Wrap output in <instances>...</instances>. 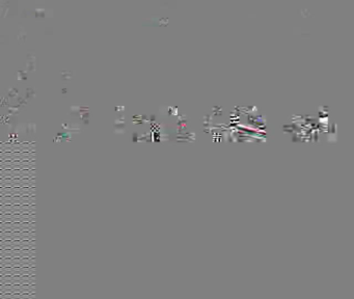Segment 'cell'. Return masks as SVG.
<instances>
[{
	"mask_svg": "<svg viewBox=\"0 0 354 299\" xmlns=\"http://www.w3.org/2000/svg\"><path fill=\"white\" fill-rule=\"evenodd\" d=\"M1 277H35V268L1 267Z\"/></svg>",
	"mask_w": 354,
	"mask_h": 299,
	"instance_id": "cell-1",
	"label": "cell"
},
{
	"mask_svg": "<svg viewBox=\"0 0 354 299\" xmlns=\"http://www.w3.org/2000/svg\"><path fill=\"white\" fill-rule=\"evenodd\" d=\"M35 241H1V250H35Z\"/></svg>",
	"mask_w": 354,
	"mask_h": 299,
	"instance_id": "cell-2",
	"label": "cell"
},
{
	"mask_svg": "<svg viewBox=\"0 0 354 299\" xmlns=\"http://www.w3.org/2000/svg\"><path fill=\"white\" fill-rule=\"evenodd\" d=\"M2 286H35V277H1Z\"/></svg>",
	"mask_w": 354,
	"mask_h": 299,
	"instance_id": "cell-3",
	"label": "cell"
},
{
	"mask_svg": "<svg viewBox=\"0 0 354 299\" xmlns=\"http://www.w3.org/2000/svg\"><path fill=\"white\" fill-rule=\"evenodd\" d=\"M1 294H35V286H2Z\"/></svg>",
	"mask_w": 354,
	"mask_h": 299,
	"instance_id": "cell-4",
	"label": "cell"
},
{
	"mask_svg": "<svg viewBox=\"0 0 354 299\" xmlns=\"http://www.w3.org/2000/svg\"><path fill=\"white\" fill-rule=\"evenodd\" d=\"M1 267L35 268V259H1Z\"/></svg>",
	"mask_w": 354,
	"mask_h": 299,
	"instance_id": "cell-5",
	"label": "cell"
},
{
	"mask_svg": "<svg viewBox=\"0 0 354 299\" xmlns=\"http://www.w3.org/2000/svg\"><path fill=\"white\" fill-rule=\"evenodd\" d=\"M35 250H1V259H35Z\"/></svg>",
	"mask_w": 354,
	"mask_h": 299,
	"instance_id": "cell-6",
	"label": "cell"
},
{
	"mask_svg": "<svg viewBox=\"0 0 354 299\" xmlns=\"http://www.w3.org/2000/svg\"><path fill=\"white\" fill-rule=\"evenodd\" d=\"M1 229L2 233L5 232H13V233H25V232H29V233H35V225L33 224H28V225H5L2 224L1 226Z\"/></svg>",
	"mask_w": 354,
	"mask_h": 299,
	"instance_id": "cell-7",
	"label": "cell"
},
{
	"mask_svg": "<svg viewBox=\"0 0 354 299\" xmlns=\"http://www.w3.org/2000/svg\"><path fill=\"white\" fill-rule=\"evenodd\" d=\"M1 240H29L35 241V233H2L1 234Z\"/></svg>",
	"mask_w": 354,
	"mask_h": 299,
	"instance_id": "cell-8",
	"label": "cell"
},
{
	"mask_svg": "<svg viewBox=\"0 0 354 299\" xmlns=\"http://www.w3.org/2000/svg\"><path fill=\"white\" fill-rule=\"evenodd\" d=\"M34 213L35 208L33 207H2V213Z\"/></svg>",
	"mask_w": 354,
	"mask_h": 299,
	"instance_id": "cell-9",
	"label": "cell"
},
{
	"mask_svg": "<svg viewBox=\"0 0 354 299\" xmlns=\"http://www.w3.org/2000/svg\"><path fill=\"white\" fill-rule=\"evenodd\" d=\"M2 221H34L35 222V216H12V215H2Z\"/></svg>",
	"mask_w": 354,
	"mask_h": 299,
	"instance_id": "cell-10",
	"label": "cell"
},
{
	"mask_svg": "<svg viewBox=\"0 0 354 299\" xmlns=\"http://www.w3.org/2000/svg\"><path fill=\"white\" fill-rule=\"evenodd\" d=\"M0 299H35V294H1Z\"/></svg>",
	"mask_w": 354,
	"mask_h": 299,
	"instance_id": "cell-11",
	"label": "cell"
},
{
	"mask_svg": "<svg viewBox=\"0 0 354 299\" xmlns=\"http://www.w3.org/2000/svg\"><path fill=\"white\" fill-rule=\"evenodd\" d=\"M35 204L33 198H3L2 204Z\"/></svg>",
	"mask_w": 354,
	"mask_h": 299,
	"instance_id": "cell-12",
	"label": "cell"
}]
</instances>
